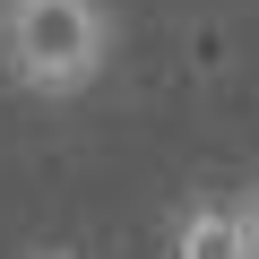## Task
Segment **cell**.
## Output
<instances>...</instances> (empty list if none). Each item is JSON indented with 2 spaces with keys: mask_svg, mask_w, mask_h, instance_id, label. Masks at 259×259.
<instances>
[{
  "mask_svg": "<svg viewBox=\"0 0 259 259\" xmlns=\"http://www.w3.org/2000/svg\"><path fill=\"white\" fill-rule=\"evenodd\" d=\"M173 259H242L233 207H225V199H199V207H182V225H173Z\"/></svg>",
  "mask_w": 259,
  "mask_h": 259,
  "instance_id": "obj_2",
  "label": "cell"
},
{
  "mask_svg": "<svg viewBox=\"0 0 259 259\" xmlns=\"http://www.w3.org/2000/svg\"><path fill=\"white\" fill-rule=\"evenodd\" d=\"M233 233H242V259H259V182L242 190V207H233Z\"/></svg>",
  "mask_w": 259,
  "mask_h": 259,
  "instance_id": "obj_3",
  "label": "cell"
},
{
  "mask_svg": "<svg viewBox=\"0 0 259 259\" xmlns=\"http://www.w3.org/2000/svg\"><path fill=\"white\" fill-rule=\"evenodd\" d=\"M112 52H121L112 0H0V69L44 104L87 95L112 69Z\"/></svg>",
  "mask_w": 259,
  "mask_h": 259,
  "instance_id": "obj_1",
  "label": "cell"
}]
</instances>
